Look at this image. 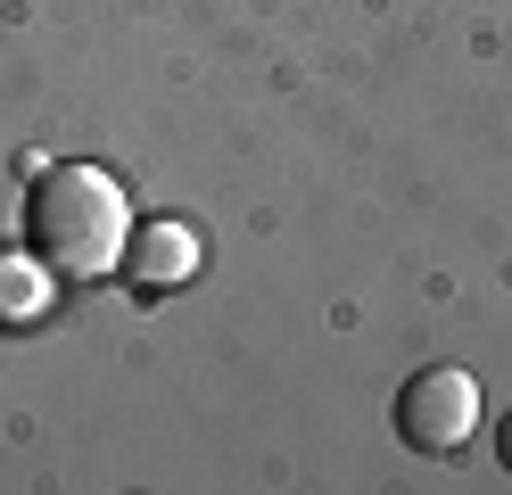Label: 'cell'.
<instances>
[{
	"label": "cell",
	"instance_id": "cell-2",
	"mask_svg": "<svg viewBox=\"0 0 512 495\" xmlns=\"http://www.w3.org/2000/svg\"><path fill=\"white\" fill-rule=\"evenodd\" d=\"M479 429V380L463 363H430L397 388V438L413 454H463Z\"/></svg>",
	"mask_w": 512,
	"mask_h": 495
},
{
	"label": "cell",
	"instance_id": "cell-4",
	"mask_svg": "<svg viewBox=\"0 0 512 495\" xmlns=\"http://www.w3.org/2000/svg\"><path fill=\"white\" fill-rule=\"evenodd\" d=\"M50 264L42 256H0V314H17V322H34L42 314V297H50Z\"/></svg>",
	"mask_w": 512,
	"mask_h": 495
},
{
	"label": "cell",
	"instance_id": "cell-5",
	"mask_svg": "<svg viewBox=\"0 0 512 495\" xmlns=\"http://www.w3.org/2000/svg\"><path fill=\"white\" fill-rule=\"evenodd\" d=\"M496 454H504V471H512V413H504V429H496Z\"/></svg>",
	"mask_w": 512,
	"mask_h": 495
},
{
	"label": "cell",
	"instance_id": "cell-3",
	"mask_svg": "<svg viewBox=\"0 0 512 495\" xmlns=\"http://www.w3.org/2000/svg\"><path fill=\"white\" fill-rule=\"evenodd\" d=\"M207 264V240L190 223H174V215H149V223H133V240H124V264L116 273L133 281L141 297H166V289H182L190 273Z\"/></svg>",
	"mask_w": 512,
	"mask_h": 495
},
{
	"label": "cell",
	"instance_id": "cell-1",
	"mask_svg": "<svg viewBox=\"0 0 512 495\" xmlns=\"http://www.w3.org/2000/svg\"><path fill=\"white\" fill-rule=\"evenodd\" d=\"M124 215L133 207H124V182L108 165H42L34 198H25V240L58 281H108L124 264V240H133Z\"/></svg>",
	"mask_w": 512,
	"mask_h": 495
}]
</instances>
